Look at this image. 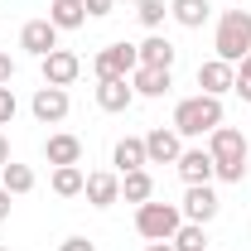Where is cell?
I'll list each match as a JSON object with an SVG mask.
<instances>
[{
  "label": "cell",
  "mask_w": 251,
  "mask_h": 251,
  "mask_svg": "<svg viewBox=\"0 0 251 251\" xmlns=\"http://www.w3.org/2000/svg\"><path fill=\"white\" fill-rule=\"evenodd\" d=\"M208 155H213V169H218L222 184H242L247 179V135L237 130V126H218L213 135H208Z\"/></svg>",
  "instance_id": "cell-1"
},
{
  "label": "cell",
  "mask_w": 251,
  "mask_h": 251,
  "mask_svg": "<svg viewBox=\"0 0 251 251\" xmlns=\"http://www.w3.org/2000/svg\"><path fill=\"white\" fill-rule=\"evenodd\" d=\"M218 126H222V97L198 92V97H184L174 106V130L179 135H213Z\"/></svg>",
  "instance_id": "cell-2"
},
{
  "label": "cell",
  "mask_w": 251,
  "mask_h": 251,
  "mask_svg": "<svg viewBox=\"0 0 251 251\" xmlns=\"http://www.w3.org/2000/svg\"><path fill=\"white\" fill-rule=\"evenodd\" d=\"M213 49H218V58L232 63V68L251 53V15L247 10H222L218 34H213Z\"/></svg>",
  "instance_id": "cell-3"
},
{
  "label": "cell",
  "mask_w": 251,
  "mask_h": 251,
  "mask_svg": "<svg viewBox=\"0 0 251 251\" xmlns=\"http://www.w3.org/2000/svg\"><path fill=\"white\" fill-rule=\"evenodd\" d=\"M184 227V208H174V203H140L135 208V232L145 237V242H169L174 232Z\"/></svg>",
  "instance_id": "cell-4"
},
{
  "label": "cell",
  "mask_w": 251,
  "mask_h": 251,
  "mask_svg": "<svg viewBox=\"0 0 251 251\" xmlns=\"http://www.w3.org/2000/svg\"><path fill=\"white\" fill-rule=\"evenodd\" d=\"M135 68H140V49H135V44H106L92 58L97 82H106V77H130Z\"/></svg>",
  "instance_id": "cell-5"
},
{
  "label": "cell",
  "mask_w": 251,
  "mask_h": 251,
  "mask_svg": "<svg viewBox=\"0 0 251 251\" xmlns=\"http://www.w3.org/2000/svg\"><path fill=\"white\" fill-rule=\"evenodd\" d=\"M39 68H44V87H73L82 73V58L73 49H53L49 58H39Z\"/></svg>",
  "instance_id": "cell-6"
},
{
  "label": "cell",
  "mask_w": 251,
  "mask_h": 251,
  "mask_svg": "<svg viewBox=\"0 0 251 251\" xmlns=\"http://www.w3.org/2000/svg\"><path fill=\"white\" fill-rule=\"evenodd\" d=\"M68 87H39L29 101V111H34V121H44V126H58L63 116H68Z\"/></svg>",
  "instance_id": "cell-7"
},
{
  "label": "cell",
  "mask_w": 251,
  "mask_h": 251,
  "mask_svg": "<svg viewBox=\"0 0 251 251\" xmlns=\"http://www.w3.org/2000/svg\"><path fill=\"white\" fill-rule=\"evenodd\" d=\"M179 155H184V145H179V130L169 126H155L150 135H145V159L150 164H179Z\"/></svg>",
  "instance_id": "cell-8"
},
{
  "label": "cell",
  "mask_w": 251,
  "mask_h": 251,
  "mask_svg": "<svg viewBox=\"0 0 251 251\" xmlns=\"http://www.w3.org/2000/svg\"><path fill=\"white\" fill-rule=\"evenodd\" d=\"M218 193H213V184H188V193H184V218L188 222H203V227H208V222L218 218Z\"/></svg>",
  "instance_id": "cell-9"
},
{
  "label": "cell",
  "mask_w": 251,
  "mask_h": 251,
  "mask_svg": "<svg viewBox=\"0 0 251 251\" xmlns=\"http://www.w3.org/2000/svg\"><path fill=\"white\" fill-rule=\"evenodd\" d=\"M198 87L208 97H222V92H232L237 87V68L232 63H222V58H208V63H198Z\"/></svg>",
  "instance_id": "cell-10"
},
{
  "label": "cell",
  "mask_w": 251,
  "mask_h": 251,
  "mask_svg": "<svg viewBox=\"0 0 251 251\" xmlns=\"http://www.w3.org/2000/svg\"><path fill=\"white\" fill-rule=\"evenodd\" d=\"M20 49L34 53V58H49V53L58 49V29H53L49 20H29V25L20 29Z\"/></svg>",
  "instance_id": "cell-11"
},
{
  "label": "cell",
  "mask_w": 251,
  "mask_h": 251,
  "mask_svg": "<svg viewBox=\"0 0 251 251\" xmlns=\"http://www.w3.org/2000/svg\"><path fill=\"white\" fill-rule=\"evenodd\" d=\"M82 193H87V203H92V208H111V203H121V174L97 169V174H87Z\"/></svg>",
  "instance_id": "cell-12"
},
{
  "label": "cell",
  "mask_w": 251,
  "mask_h": 251,
  "mask_svg": "<svg viewBox=\"0 0 251 251\" xmlns=\"http://www.w3.org/2000/svg\"><path fill=\"white\" fill-rule=\"evenodd\" d=\"M130 101H135L130 77H106V82H97V106H101V111H126Z\"/></svg>",
  "instance_id": "cell-13"
},
{
  "label": "cell",
  "mask_w": 251,
  "mask_h": 251,
  "mask_svg": "<svg viewBox=\"0 0 251 251\" xmlns=\"http://www.w3.org/2000/svg\"><path fill=\"white\" fill-rule=\"evenodd\" d=\"M130 87H135V97H164L169 87H174V77H169V68H135L130 73Z\"/></svg>",
  "instance_id": "cell-14"
},
{
  "label": "cell",
  "mask_w": 251,
  "mask_h": 251,
  "mask_svg": "<svg viewBox=\"0 0 251 251\" xmlns=\"http://www.w3.org/2000/svg\"><path fill=\"white\" fill-rule=\"evenodd\" d=\"M179 179H184V184H208V179H218L213 155H208V150H184V155H179Z\"/></svg>",
  "instance_id": "cell-15"
},
{
  "label": "cell",
  "mask_w": 251,
  "mask_h": 251,
  "mask_svg": "<svg viewBox=\"0 0 251 251\" xmlns=\"http://www.w3.org/2000/svg\"><path fill=\"white\" fill-rule=\"evenodd\" d=\"M44 159L58 169V164H82V140L77 135H49L44 140Z\"/></svg>",
  "instance_id": "cell-16"
},
{
  "label": "cell",
  "mask_w": 251,
  "mask_h": 251,
  "mask_svg": "<svg viewBox=\"0 0 251 251\" xmlns=\"http://www.w3.org/2000/svg\"><path fill=\"white\" fill-rule=\"evenodd\" d=\"M49 25L53 29H82L87 25V5L82 0H53L49 5Z\"/></svg>",
  "instance_id": "cell-17"
},
{
  "label": "cell",
  "mask_w": 251,
  "mask_h": 251,
  "mask_svg": "<svg viewBox=\"0 0 251 251\" xmlns=\"http://www.w3.org/2000/svg\"><path fill=\"white\" fill-rule=\"evenodd\" d=\"M121 198L126 203H150L155 198V179H150V169H130V174H121Z\"/></svg>",
  "instance_id": "cell-18"
},
{
  "label": "cell",
  "mask_w": 251,
  "mask_h": 251,
  "mask_svg": "<svg viewBox=\"0 0 251 251\" xmlns=\"http://www.w3.org/2000/svg\"><path fill=\"white\" fill-rule=\"evenodd\" d=\"M111 159H116V169H121V174H130V169H145V164H150V159H145V140H140V135H126V140H116Z\"/></svg>",
  "instance_id": "cell-19"
},
{
  "label": "cell",
  "mask_w": 251,
  "mask_h": 251,
  "mask_svg": "<svg viewBox=\"0 0 251 251\" xmlns=\"http://www.w3.org/2000/svg\"><path fill=\"white\" fill-rule=\"evenodd\" d=\"M140 63H145V68H174V44H169L164 34H150V39L140 44Z\"/></svg>",
  "instance_id": "cell-20"
},
{
  "label": "cell",
  "mask_w": 251,
  "mask_h": 251,
  "mask_svg": "<svg viewBox=\"0 0 251 251\" xmlns=\"http://www.w3.org/2000/svg\"><path fill=\"white\" fill-rule=\"evenodd\" d=\"M169 15H174L184 29H203V20H208V0H169Z\"/></svg>",
  "instance_id": "cell-21"
},
{
  "label": "cell",
  "mask_w": 251,
  "mask_h": 251,
  "mask_svg": "<svg viewBox=\"0 0 251 251\" xmlns=\"http://www.w3.org/2000/svg\"><path fill=\"white\" fill-rule=\"evenodd\" d=\"M0 188H10L15 198L29 193V188H34V169H29V164H20V159H10V164L0 169Z\"/></svg>",
  "instance_id": "cell-22"
},
{
  "label": "cell",
  "mask_w": 251,
  "mask_h": 251,
  "mask_svg": "<svg viewBox=\"0 0 251 251\" xmlns=\"http://www.w3.org/2000/svg\"><path fill=\"white\" fill-rule=\"evenodd\" d=\"M82 184H87V174H82L77 164H58V169H53V193H58V198H77Z\"/></svg>",
  "instance_id": "cell-23"
},
{
  "label": "cell",
  "mask_w": 251,
  "mask_h": 251,
  "mask_svg": "<svg viewBox=\"0 0 251 251\" xmlns=\"http://www.w3.org/2000/svg\"><path fill=\"white\" fill-rule=\"evenodd\" d=\"M169 247H174V251H208V232H203V222H184V227L169 237Z\"/></svg>",
  "instance_id": "cell-24"
},
{
  "label": "cell",
  "mask_w": 251,
  "mask_h": 251,
  "mask_svg": "<svg viewBox=\"0 0 251 251\" xmlns=\"http://www.w3.org/2000/svg\"><path fill=\"white\" fill-rule=\"evenodd\" d=\"M164 15H169V10H164V0H135V20H140L145 29H159V25H164Z\"/></svg>",
  "instance_id": "cell-25"
},
{
  "label": "cell",
  "mask_w": 251,
  "mask_h": 251,
  "mask_svg": "<svg viewBox=\"0 0 251 251\" xmlns=\"http://www.w3.org/2000/svg\"><path fill=\"white\" fill-rule=\"evenodd\" d=\"M15 111H20L15 92H10V87H0V126H10V121H15Z\"/></svg>",
  "instance_id": "cell-26"
},
{
  "label": "cell",
  "mask_w": 251,
  "mask_h": 251,
  "mask_svg": "<svg viewBox=\"0 0 251 251\" xmlns=\"http://www.w3.org/2000/svg\"><path fill=\"white\" fill-rule=\"evenodd\" d=\"M82 5H87V15H92V20H101V15H111V5H116V0H82Z\"/></svg>",
  "instance_id": "cell-27"
},
{
  "label": "cell",
  "mask_w": 251,
  "mask_h": 251,
  "mask_svg": "<svg viewBox=\"0 0 251 251\" xmlns=\"http://www.w3.org/2000/svg\"><path fill=\"white\" fill-rule=\"evenodd\" d=\"M58 251H97L87 237H68V242H58Z\"/></svg>",
  "instance_id": "cell-28"
},
{
  "label": "cell",
  "mask_w": 251,
  "mask_h": 251,
  "mask_svg": "<svg viewBox=\"0 0 251 251\" xmlns=\"http://www.w3.org/2000/svg\"><path fill=\"white\" fill-rule=\"evenodd\" d=\"M10 77H15V58L0 53V87H10Z\"/></svg>",
  "instance_id": "cell-29"
},
{
  "label": "cell",
  "mask_w": 251,
  "mask_h": 251,
  "mask_svg": "<svg viewBox=\"0 0 251 251\" xmlns=\"http://www.w3.org/2000/svg\"><path fill=\"white\" fill-rule=\"evenodd\" d=\"M237 82H251V53H247L242 63H237Z\"/></svg>",
  "instance_id": "cell-30"
},
{
  "label": "cell",
  "mask_w": 251,
  "mask_h": 251,
  "mask_svg": "<svg viewBox=\"0 0 251 251\" xmlns=\"http://www.w3.org/2000/svg\"><path fill=\"white\" fill-rule=\"evenodd\" d=\"M10 198H15V193H10V188H0V222L10 218Z\"/></svg>",
  "instance_id": "cell-31"
},
{
  "label": "cell",
  "mask_w": 251,
  "mask_h": 251,
  "mask_svg": "<svg viewBox=\"0 0 251 251\" xmlns=\"http://www.w3.org/2000/svg\"><path fill=\"white\" fill-rule=\"evenodd\" d=\"M5 164H10V140L0 135V169H5Z\"/></svg>",
  "instance_id": "cell-32"
},
{
  "label": "cell",
  "mask_w": 251,
  "mask_h": 251,
  "mask_svg": "<svg viewBox=\"0 0 251 251\" xmlns=\"http://www.w3.org/2000/svg\"><path fill=\"white\" fill-rule=\"evenodd\" d=\"M232 92L242 97V101H251V82H237V87H232Z\"/></svg>",
  "instance_id": "cell-33"
},
{
  "label": "cell",
  "mask_w": 251,
  "mask_h": 251,
  "mask_svg": "<svg viewBox=\"0 0 251 251\" xmlns=\"http://www.w3.org/2000/svg\"><path fill=\"white\" fill-rule=\"evenodd\" d=\"M145 251H174V247H169V242H150Z\"/></svg>",
  "instance_id": "cell-34"
},
{
  "label": "cell",
  "mask_w": 251,
  "mask_h": 251,
  "mask_svg": "<svg viewBox=\"0 0 251 251\" xmlns=\"http://www.w3.org/2000/svg\"><path fill=\"white\" fill-rule=\"evenodd\" d=\"M0 251H10V247H0Z\"/></svg>",
  "instance_id": "cell-35"
}]
</instances>
